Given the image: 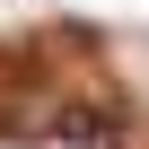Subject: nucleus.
<instances>
[{
    "label": "nucleus",
    "instance_id": "f257e3e1",
    "mask_svg": "<svg viewBox=\"0 0 149 149\" xmlns=\"http://www.w3.org/2000/svg\"><path fill=\"white\" fill-rule=\"evenodd\" d=\"M123 105H105V97H70L53 123H44V140L35 149H123Z\"/></svg>",
    "mask_w": 149,
    "mask_h": 149
}]
</instances>
